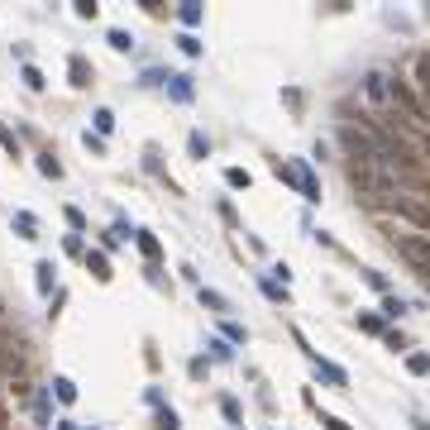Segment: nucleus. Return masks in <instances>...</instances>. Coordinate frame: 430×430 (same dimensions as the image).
Masks as SVG:
<instances>
[{
  "label": "nucleus",
  "instance_id": "obj_1",
  "mask_svg": "<svg viewBox=\"0 0 430 430\" xmlns=\"http://www.w3.org/2000/svg\"><path fill=\"white\" fill-rule=\"evenodd\" d=\"M378 210H392V215H401V220H411L416 230H430V201H426V196H411V191H392V196H387Z\"/></svg>",
  "mask_w": 430,
  "mask_h": 430
},
{
  "label": "nucleus",
  "instance_id": "obj_2",
  "mask_svg": "<svg viewBox=\"0 0 430 430\" xmlns=\"http://www.w3.org/2000/svg\"><path fill=\"white\" fill-rule=\"evenodd\" d=\"M397 254L430 282V239L426 235H397Z\"/></svg>",
  "mask_w": 430,
  "mask_h": 430
},
{
  "label": "nucleus",
  "instance_id": "obj_3",
  "mask_svg": "<svg viewBox=\"0 0 430 430\" xmlns=\"http://www.w3.org/2000/svg\"><path fill=\"white\" fill-rule=\"evenodd\" d=\"M387 106H397L406 120H426V111H421V101L411 96V86L401 77H387Z\"/></svg>",
  "mask_w": 430,
  "mask_h": 430
},
{
  "label": "nucleus",
  "instance_id": "obj_4",
  "mask_svg": "<svg viewBox=\"0 0 430 430\" xmlns=\"http://www.w3.org/2000/svg\"><path fill=\"white\" fill-rule=\"evenodd\" d=\"M24 354H15V349H0V378H19L24 382Z\"/></svg>",
  "mask_w": 430,
  "mask_h": 430
},
{
  "label": "nucleus",
  "instance_id": "obj_5",
  "mask_svg": "<svg viewBox=\"0 0 430 430\" xmlns=\"http://www.w3.org/2000/svg\"><path fill=\"white\" fill-rule=\"evenodd\" d=\"M364 91H368V101L387 106V72H368V77H364Z\"/></svg>",
  "mask_w": 430,
  "mask_h": 430
},
{
  "label": "nucleus",
  "instance_id": "obj_6",
  "mask_svg": "<svg viewBox=\"0 0 430 430\" xmlns=\"http://www.w3.org/2000/svg\"><path fill=\"white\" fill-rule=\"evenodd\" d=\"M416 81H421V111H426V120H430V58H416Z\"/></svg>",
  "mask_w": 430,
  "mask_h": 430
},
{
  "label": "nucleus",
  "instance_id": "obj_7",
  "mask_svg": "<svg viewBox=\"0 0 430 430\" xmlns=\"http://www.w3.org/2000/svg\"><path fill=\"white\" fill-rule=\"evenodd\" d=\"M168 96H173L177 106H191V81L187 77H168Z\"/></svg>",
  "mask_w": 430,
  "mask_h": 430
},
{
  "label": "nucleus",
  "instance_id": "obj_8",
  "mask_svg": "<svg viewBox=\"0 0 430 430\" xmlns=\"http://www.w3.org/2000/svg\"><path fill=\"white\" fill-rule=\"evenodd\" d=\"M67 77H72V86H91V67H86V58H72Z\"/></svg>",
  "mask_w": 430,
  "mask_h": 430
},
{
  "label": "nucleus",
  "instance_id": "obj_9",
  "mask_svg": "<svg viewBox=\"0 0 430 430\" xmlns=\"http://www.w3.org/2000/svg\"><path fill=\"white\" fill-rule=\"evenodd\" d=\"M134 239H139V249H143V258H148V263H158V258H163V249H158V239L148 235V230H139V235H134Z\"/></svg>",
  "mask_w": 430,
  "mask_h": 430
},
{
  "label": "nucleus",
  "instance_id": "obj_10",
  "mask_svg": "<svg viewBox=\"0 0 430 430\" xmlns=\"http://www.w3.org/2000/svg\"><path fill=\"white\" fill-rule=\"evenodd\" d=\"M34 277H39V292H48V297H53V287H58V272H53V263H39V268H34Z\"/></svg>",
  "mask_w": 430,
  "mask_h": 430
},
{
  "label": "nucleus",
  "instance_id": "obj_11",
  "mask_svg": "<svg viewBox=\"0 0 430 430\" xmlns=\"http://www.w3.org/2000/svg\"><path fill=\"white\" fill-rule=\"evenodd\" d=\"M53 392H58L63 406H72V401H77V382H72V378H53Z\"/></svg>",
  "mask_w": 430,
  "mask_h": 430
},
{
  "label": "nucleus",
  "instance_id": "obj_12",
  "mask_svg": "<svg viewBox=\"0 0 430 430\" xmlns=\"http://www.w3.org/2000/svg\"><path fill=\"white\" fill-rule=\"evenodd\" d=\"M316 378H320V382H330V387H344V373H339V368H330L325 359H316Z\"/></svg>",
  "mask_w": 430,
  "mask_h": 430
},
{
  "label": "nucleus",
  "instance_id": "obj_13",
  "mask_svg": "<svg viewBox=\"0 0 430 430\" xmlns=\"http://www.w3.org/2000/svg\"><path fill=\"white\" fill-rule=\"evenodd\" d=\"M201 15H206V10H201V5H196V0H187V5H177V19H182V24H201Z\"/></svg>",
  "mask_w": 430,
  "mask_h": 430
},
{
  "label": "nucleus",
  "instance_id": "obj_14",
  "mask_svg": "<svg viewBox=\"0 0 430 430\" xmlns=\"http://www.w3.org/2000/svg\"><path fill=\"white\" fill-rule=\"evenodd\" d=\"M359 330L364 334H387V320L373 316V311H364V316H359Z\"/></svg>",
  "mask_w": 430,
  "mask_h": 430
},
{
  "label": "nucleus",
  "instance_id": "obj_15",
  "mask_svg": "<svg viewBox=\"0 0 430 430\" xmlns=\"http://www.w3.org/2000/svg\"><path fill=\"white\" fill-rule=\"evenodd\" d=\"M406 373H416V378H430V354H421V349H416L411 359H406Z\"/></svg>",
  "mask_w": 430,
  "mask_h": 430
},
{
  "label": "nucleus",
  "instance_id": "obj_16",
  "mask_svg": "<svg viewBox=\"0 0 430 430\" xmlns=\"http://www.w3.org/2000/svg\"><path fill=\"white\" fill-rule=\"evenodd\" d=\"M39 173H43V177H53V182H58V177H63V163L53 158V153H39Z\"/></svg>",
  "mask_w": 430,
  "mask_h": 430
},
{
  "label": "nucleus",
  "instance_id": "obj_17",
  "mask_svg": "<svg viewBox=\"0 0 430 430\" xmlns=\"http://www.w3.org/2000/svg\"><path fill=\"white\" fill-rule=\"evenodd\" d=\"M111 48L115 53H134V39H129L125 29H111Z\"/></svg>",
  "mask_w": 430,
  "mask_h": 430
},
{
  "label": "nucleus",
  "instance_id": "obj_18",
  "mask_svg": "<svg viewBox=\"0 0 430 430\" xmlns=\"http://www.w3.org/2000/svg\"><path fill=\"white\" fill-rule=\"evenodd\" d=\"M187 153H191V158H206V153H210V139H206V134H191Z\"/></svg>",
  "mask_w": 430,
  "mask_h": 430
},
{
  "label": "nucleus",
  "instance_id": "obj_19",
  "mask_svg": "<svg viewBox=\"0 0 430 430\" xmlns=\"http://www.w3.org/2000/svg\"><path fill=\"white\" fill-rule=\"evenodd\" d=\"M86 263H91L96 277H111V258H106V254H86Z\"/></svg>",
  "mask_w": 430,
  "mask_h": 430
},
{
  "label": "nucleus",
  "instance_id": "obj_20",
  "mask_svg": "<svg viewBox=\"0 0 430 430\" xmlns=\"http://www.w3.org/2000/svg\"><path fill=\"white\" fill-rule=\"evenodd\" d=\"M177 48H182V53H187V58H201V43H196V39H191V34H182V39H177Z\"/></svg>",
  "mask_w": 430,
  "mask_h": 430
},
{
  "label": "nucleus",
  "instance_id": "obj_21",
  "mask_svg": "<svg viewBox=\"0 0 430 430\" xmlns=\"http://www.w3.org/2000/svg\"><path fill=\"white\" fill-rule=\"evenodd\" d=\"M201 306H210V311H225V297H220V292H206V287H201Z\"/></svg>",
  "mask_w": 430,
  "mask_h": 430
},
{
  "label": "nucleus",
  "instance_id": "obj_22",
  "mask_svg": "<svg viewBox=\"0 0 430 430\" xmlns=\"http://www.w3.org/2000/svg\"><path fill=\"white\" fill-rule=\"evenodd\" d=\"M15 230H19L24 239H34V230H39V225H34V215H15Z\"/></svg>",
  "mask_w": 430,
  "mask_h": 430
},
{
  "label": "nucleus",
  "instance_id": "obj_23",
  "mask_svg": "<svg viewBox=\"0 0 430 430\" xmlns=\"http://www.w3.org/2000/svg\"><path fill=\"white\" fill-rule=\"evenodd\" d=\"M382 344H387V349H406V334H401V330H387V334H382Z\"/></svg>",
  "mask_w": 430,
  "mask_h": 430
},
{
  "label": "nucleus",
  "instance_id": "obj_24",
  "mask_svg": "<svg viewBox=\"0 0 430 430\" xmlns=\"http://www.w3.org/2000/svg\"><path fill=\"white\" fill-rule=\"evenodd\" d=\"M77 15L81 19H96V15H101V5H96V0H77Z\"/></svg>",
  "mask_w": 430,
  "mask_h": 430
},
{
  "label": "nucleus",
  "instance_id": "obj_25",
  "mask_svg": "<svg viewBox=\"0 0 430 430\" xmlns=\"http://www.w3.org/2000/svg\"><path fill=\"white\" fill-rule=\"evenodd\" d=\"M96 129H101V134H111V129H115V115L111 111H96Z\"/></svg>",
  "mask_w": 430,
  "mask_h": 430
},
{
  "label": "nucleus",
  "instance_id": "obj_26",
  "mask_svg": "<svg viewBox=\"0 0 430 430\" xmlns=\"http://www.w3.org/2000/svg\"><path fill=\"white\" fill-rule=\"evenodd\" d=\"M67 210V225H72V230H86V215H81L77 206H63Z\"/></svg>",
  "mask_w": 430,
  "mask_h": 430
},
{
  "label": "nucleus",
  "instance_id": "obj_27",
  "mask_svg": "<svg viewBox=\"0 0 430 430\" xmlns=\"http://www.w3.org/2000/svg\"><path fill=\"white\" fill-rule=\"evenodd\" d=\"M0 148H5V153H19V143H15V134H10V129L0 125Z\"/></svg>",
  "mask_w": 430,
  "mask_h": 430
},
{
  "label": "nucleus",
  "instance_id": "obj_28",
  "mask_svg": "<svg viewBox=\"0 0 430 430\" xmlns=\"http://www.w3.org/2000/svg\"><path fill=\"white\" fill-rule=\"evenodd\" d=\"M401 311H406V306H401L397 297H382V316H401Z\"/></svg>",
  "mask_w": 430,
  "mask_h": 430
},
{
  "label": "nucleus",
  "instance_id": "obj_29",
  "mask_svg": "<svg viewBox=\"0 0 430 430\" xmlns=\"http://www.w3.org/2000/svg\"><path fill=\"white\" fill-rule=\"evenodd\" d=\"M24 81H29L34 91H43V72H39V67H24Z\"/></svg>",
  "mask_w": 430,
  "mask_h": 430
},
{
  "label": "nucleus",
  "instance_id": "obj_30",
  "mask_svg": "<svg viewBox=\"0 0 430 430\" xmlns=\"http://www.w3.org/2000/svg\"><path fill=\"white\" fill-rule=\"evenodd\" d=\"M320 426H325V430H354L349 421H339V416H320Z\"/></svg>",
  "mask_w": 430,
  "mask_h": 430
},
{
  "label": "nucleus",
  "instance_id": "obj_31",
  "mask_svg": "<svg viewBox=\"0 0 430 430\" xmlns=\"http://www.w3.org/2000/svg\"><path fill=\"white\" fill-rule=\"evenodd\" d=\"M258 287H263V292H268L272 302H287V287H277V282H258Z\"/></svg>",
  "mask_w": 430,
  "mask_h": 430
},
{
  "label": "nucleus",
  "instance_id": "obj_32",
  "mask_svg": "<svg viewBox=\"0 0 430 430\" xmlns=\"http://www.w3.org/2000/svg\"><path fill=\"white\" fill-rule=\"evenodd\" d=\"M230 187H249V173L244 168H230Z\"/></svg>",
  "mask_w": 430,
  "mask_h": 430
},
{
  "label": "nucleus",
  "instance_id": "obj_33",
  "mask_svg": "<svg viewBox=\"0 0 430 430\" xmlns=\"http://www.w3.org/2000/svg\"><path fill=\"white\" fill-rule=\"evenodd\" d=\"M158 426H163V430H177V416H173V411H158Z\"/></svg>",
  "mask_w": 430,
  "mask_h": 430
},
{
  "label": "nucleus",
  "instance_id": "obj_34",
  "mask_svg": "<svg viewBox=\"0 0 430 430\" xmlns=\"http://www.w3.org/2000/svg\"><path fill=\"white\" fill-rule=\"evenodd\" d=\"M416 430H430V421H416Z\"/></svg>",
  "mask_w": 430,
  "mask_h": 430
},
{
  "label": "nucleus",
  "instance_id": "obj_35",
  "mask_svg": "<svg viewBox=\"0 0 430 430\" xmlns=\"http://www.w3.org/2000/svg\"><path fill=\"white\" fill-rule=\"evenodd\" d=\"M0 320H5V302H0Z\"/></svg>",
  "mask_w": 430,
  "mask_h": 430
},
{
  "label": "nucleus",
  "instance_id": "obj_36",
  "mask_svg": "<svg viewBox=\"0 0 430 430\" xmlns=\"http://www.w3.org/2000/svg\"><path fill=\"white\" fill-rule=\"evenodd\" d=\"M426 143H430V134H426Z\"/></svg>",
  "mask_w": 430,
  "mask_h": 430
}]
</instances>
